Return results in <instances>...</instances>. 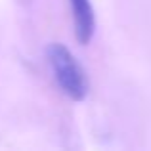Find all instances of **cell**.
Instances as JSON below:
<instances>
[{
    "mask_svg": "<svg viewBox=\"0 0 151 151\" xmlns=\"http://www.w3.org/2000/svg\"><path fill=\"white\" fill-rule=\"evenodd\" d=\"M46 58L61 92L73 101L84 100L88 94V78L82 65L69 52V48L61 42H52L46 48Z\"/></svg>",
    "mask_w": 151,
    "mask_h": 151,
    "instance_id": "cell-1",
    "label": "cell"
},
{
    "mask_svg": "<svg viewBox=\"0 0 151 151\" xmlns=\"http://www.w3.org/2000/svg\"><path fill=\"white\" fill-rule=\"evenodd\" d=\"M71 14H73L75 37L78 44H88L96 31V15L90 0H69Z\"/></svg>",
    "mask_w": 151,
    "mask_h": 151,
    "instance_id": "cell-2",
    "label": "cell"
}]
</instances>
